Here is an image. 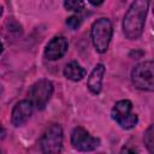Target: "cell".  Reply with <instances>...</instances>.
<instances>
[{
  "mask_svg": "<svg viewBox=\"0 0 154 154\" xmlns=\"http://www.w3.org/2000/svg\"><path fill=\"white\" fill-rule=\"evenodd\" d=\"M149 0H135L124 16L123 30L129 40H136L141 36L148 12Z\"/></svg>",
  "mask_w": 154,
  "mask_h": 154,
  "instance_id": "cell-1",
  "label": "cell"
},
{
  "mask_svg": "<svg viewBox=\"0 0 154 154\" xmlns=\"http://www.w3.org/2000/svg\"><path fill=\"white\" fill-rule=\"evenodd\" d=\"M112 23L107 18H100L93 23L91 26V40L95 49L99 53H105L108 48L112 37Z\"/></svg>",
  "mask_w": 154,
  "mask_h": 154,
  "instance_id": "cell-2",
  "label": "cell"
},
{
  "mask_svg": "<svg viewBox=\"0 0 154 154\" xmlns=\"http://www.w3.org/2000/svg\"><path fill=\"white\" fill-rule=\"evenodd\" d=\"M154 64L152 60L136 65L131 72L134 85L141 90L152 91L154 89Z\"/></svg>",
  "mask_w": 154,
  "mask_h": 154,
  "instance_id": "cell-3",
  "label": "cell"
},
{
  "mask_svg": "<svg viewBox=\"0 0 154 154\" xmlns=\"http://www.w3.org/2000/svg\"><path fill=\"white\" fill-rule=\"evenodd\" d=\"M132 103L129 100L118 101L112 108V118L122 129H132L137 124V116L131 112Z\"/></svg>",
  "mask_w": 154,
  "mask_h": 154,
  "instance_id": "cell-4",
  "label": "cell"
},
{
  "mask_svg": "<svg viewBox=\"0 0 154 154\" xmlns=\"http://www.w3.org/2000/svg\"><path fill=\"white\" fill-rule=\"evenodd\" d=\"M41 150L48 154H57L61 150L63 146V130L59 125L54 124L49 126L38 141Z\"/></svg>",
  "mask_w": 154,
  "mask_h": 154,
  "instance_id": "cell-5",
  "label": "cell"
},
{
  "mask_svg": "<svg viewBox=\"0 0 154 154\" xmlns=\"http://www.w3.org/2000/svg\"><path fill=\"white\" fill-rule=\"evenodd\" d=\"M53 93V84L48 79H40L32 84L30 89L31 103L37 107V109H43L47 102L49 101Z\"/></svg>",
  "mask_w": 154,
  "mask_h": 154,
  "instance_id": "cell-6",
  "label": "cell"
},
{
  "mask_svg": "<svg viewBox=\"0 0 154 154\" xmlns=\"http://www.w3.org/2000/svg\"><path fill=\"white\" fill-rule=\"evenodd\" d=\"M71 143L73 148H76L77 150L89 152V150H94L100 144V140L93 137L85 129L76 128L71 134Z\"/></svg>",
  "mask_w": 154,
  "mask_h": 154,
  "instance_id": "cell-7",
  "label": "cell"
},
{
  "mask_svg": "<svg viewBox=\"0 0 154 154\" xmlns=\"http://www.w3.org/2000/svg\"><path fill=\"white\" fill-rule=\"evenodd\" d=\"M67 41L63 36L53 37L45 49V57L48 60H58L60 59L67 51Z\"/></svg>",
  "mask_w": 154,
  "mask_h": 154,
  "instance_id": "cell-8",
  "label": "cell"
},
{
  "mask_svg": "<svg viewBox=\"0 0 154 154\" xmlns=\"http://www.w3.org/2000/svg\"><path fill=\"white\" fill-rule=\"evenodd\" d=\"M31 113H32V103H31V101L22 100L19 102H17L16 106L13 107V109H12V117H11L12 124L14 126L23 125L29 119Z\"/></svg>",
  "mask_w": 154,
  "mask_h": 154,
  "instance_id": "cell-9",
  "label": "cell"
},
{
  "mask_svg": "<svg viewBox=\"0 0 154 154\" xmlns=\"http://www.w3.org/2000/svg\"><path fill=\"white\" fill-rule=\"evenodd\" d=\"M103 75H105V66L102 64H97L93 69L89 78H88V88L93 94H99L101 91Z\"/></svg>",
  "mask_w": 154,
  "mask_h": 154,
  "instance_id": "cell-10",
  "label": "cell"
},
{
  "mask_svg": "<svg viewBox=\"0 0 154 154\" xmlns=\"http://www.w3.org/2000/svg\"><path fill=\"white\" fill-rule=\"evenodd\" d=\"M64 75L66 78L77 82V81H81L85 76V70L77 61H71L65 66Z\"/></svg>",
  "mask_w": 154,
  "mask_h": 154,
  "instance_id": "cell-11",
  "label": "cell"
},
{
  "mask_svg": "<svg viewBox=\"0 0 154 154\" xmlns=\"http://www.w3.org/2000/svg\"><path fill=\"white\" fill-rule=\"evenodd\" d=\"M64 6L67 11L79 12L84 8V1L83 0H65Z\"/></svg>",
  "mask_w": 154,
  "mask_h": 154,
  "instance_id": "cell-12",
  "label": "cell"
},
{
  "mask_svg": "<svg viewBox=\"0 0 154 154\" xmlns=\"http://www.w3.org/2000/svg\"><path fill=\"white\" fill-rule=\"evenodd\" d=\"M144 143L146 147L148 148V150L150 153H154V132H153V125H150L146 134H144Z\"/></svg>",
  "mask_w": 154,
  "mask_h": 154,
  "instance_id": "cell-13",
  "label": "cell"
},
{
  "mask_svg": "<svg viewBox=\"0 0 154 154\" xmlns=\"http://www.w3.org/2000/svg\"><path fill=\"white\" fill-rule=\"evenodd\" d=\"M66 24H67V26L71 28V29H77V28L81 25V19H79L77 16H71V17L67 18Z\"/></svg>",
  "mask_w": 154,
  "mask_h": 154,
  "instance_id": "cell-14",
  "label": "cell"
},
{
  "mask_svg": "<svg viewBox=\"0 0 154 154\" xmlns=\"http://www.w3.org/2000/svg\"><path fill=\"white\" fill-rule=\"evenodd\" d=\"M88 1H89L91 5H94V6H97V5H100V4H101L103 0H88Z\"/></svg>",
  "mask_w": 154,
  "mask_h": 154,
  "instance_id": "cell-15",
  "label": "cell"
},
{
  "mask_svg": "<svg viewBox=\"0 0 154 154\" xmlns=\"http://www.w3.org/2000/svg\"><path fill=\"white\" fill-rule=\"evenodd\" d=\"M4 135H5V130L2 129V126H1V124H0V138H2Z\"/></svg>",
  "mask_w": 154,
  "mask_h": 154,
  "instance_id": "cell-16",
  "label": "cell"
},
{
  "mask_svg": "<svg viewBox=\"0 0 154 154\" xmlns=\"http://www.w3.org/2000/svg\"><path fill=\"white\" fill-rule=\"evenodd\" d=\"M1 52H2V43H1V41H0V54H1Z\"/></svg>",
  "mask_w": 154,
  "mask_h": 154,
  "instance_id": "cell-17",
  "label": "cell"
}]
</instances>
